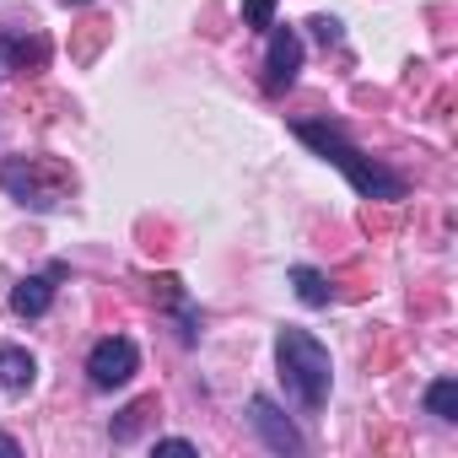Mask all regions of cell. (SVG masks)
Instances as JSON below:
<instances>
[{
    "label": "cell",
    "instance_id": "7a4b0ae2",
    "mask_svg": "<svg viewBox=\"0 0 458 458\" xmlns=\"http://www.w3.org/2000/svg\"><path fill=\"white\" fill-rule=\"evenodd\" d=\"M276 361H281V377H286V394L302 404V410H324L329 399V351L308 335V329H281L276 335Z\"/></svg>",
    "mask_w": 458,
    "mask_h": 458
},
{
    "label": "cell",
    "instance_id": "5bb4252c",
    "mask_svg": "<svg viewBox=\"0 0 458 458\" xmlns=\"http://www.w3.org/2000/svg\"><path fill=\"white\" fill-rule=\"evenodd\" d=\"M76 6H81V0H76Z\"/></svg>",
    "mask_w": 458,
    "mask_h": 458
},
{
    "label": "cell",
    "instance_id": "277c9868",
    "mask_svg": "<svg viewBox=\"0 0 458 458\" xmlns=\"http://www.w3.org/2000/svg\"><path fill=\"white\" fill-rule=\"evenodd\" d=\"M302 71V38L292 28H270V55H265V87L286 92Z\"/></svg>",
    "mask_w": 458,
    "mask_h": 458
},
{
    "label": "cell",
    "instance_id": "8992f818",
    "mask_svg": "<svg viewBox=\"0 0 458 458\" xmlns=\"http://www.w3.org/2000/svg\"><path fill=\"white\" fill-rule=\"evenodd\" d=\"M33 377H38V361L22 345H0V388H6V394H28Z\"/></svg>",
    "mask_w": 458,
    "mask_h": 458
},
{
    "label": "cell",
    "instance_id": "8fae6325",
    "mask_svg": "<svg viewBox=\"0 0 458 458\" xmlns=\"http://www.w3.org/2000/svg\"><path fill=\"white\" fill-rule=\"evenodd\" d=\"M243 17H249V28L270 33L276 28V0H243Z\"/></svg>",
    "mask_w": 458,
    "mask_h": 458
},
{
    "label": "cell",
    "instance_id": "3957f363",
    "mask_svg": "<svg viewBox=\"0 0 458 458\" xmlns=\"http://www.w3.org/2000/svg\"><path fill=\"white\" fill-rule=\"evenodd\" d=\"M135 367H140V351H135V340H124V335L98 340L92 356H87V377H92V388H124V383L135 377Z\"/></svg>",
    "mask_w": 458,
    "mask_h": 458
},
{
    "label": "cell",
    "instance_id": "7c38bea8",
    "mask_svg": "<svg viewBox=\"0 0 458 458\" xmlns=\"http://www.w3.org/2000/svg\"><path fill=\"white\" fill-rule=\"evenodd\" d=\"M151 453H173V458H194V442H189V437H162V442H157Z\"/></svg>",
    "mask_w": 458,
    "mask_h": 458
},
{
    "label": "cell",
    "instance_id": "ba28073f",
    "mask_svg": "<svg viewBox=\"0 0 458 458\" xmlns=\"http://www.w3.org/2000/svg\"><path fill=\"white\" fill-rule=\"evenodd\" d=\"M292 286L308 308H329V281L313 270V265H292Z\"/></svg>",
    "mask_w": 458,
    "mask_h": 458
},
{
    "label": "cell",
    "instance_id": "52a82bcc",
    "mask_svg": "<svg viewBox=\"0 0 458 458\" xmlns=\"http://www.w3.org/2000/svg\"><path fill=\"white\" fill-rule=\"evenodd\" d=\"M49 302H55L49 276H28V281H17V286H12V313H22V318H44V313H49Z\"/></svg>",
    "mask_w": 458,
    "mask_h": 458
},
{
    "label": "cell",
    "instance_id": "5b68a950",
    "mask_svg": "<svg viewBox=\"0 0 458 458\" xmlns=\"http://www.w3.org/2000/svg\"><path fill=\"white\" fill-rule=\"evenodd\" d=\"M249 420H254V431L265 437V447H270V453H302V431L276 410V399L254 394V399H249Z\"/></svg>",
    "mask_w": 458,
    "mask_h": 458
},
{
    "label": "cell",
    "instance_id": "6da1fadb",
    "mask_svg": "<svg viewBox=\"0 0 458 458\" xmlns=\"http://www.w3.org/2000/svg\"><path fill=\"white\" fill-rule=\"evenodd\" d=\"M297 140L313 146L318 157H329V162L351 178V189H356L361 199H404V178L388 173L383 162H372L361 146H351L335 124H324V119H302V124H297Z\"/></svg>",
    "mask_w": 458,
    "mask_h": 458
},
{
    "label": "cell",
    "instance_id": "30bf717a",
    "mask_svg": "<svg viewBox=\"0 0 458 458\" xmlns=\"http://www.w3.org/2000/svg\"><path fill=\"white\" fill-rule=\"evenodd\" d=\"M151 415H157V399H135V404L124 410V420H114V442H130Z\"/></svg>",
    "mask_w": 458,
    "mask_h": 458
},
{
    "label": "cell",
    "instance_id": "9c48e42d",
    "mask_svg": "<svg viewBox=\"0 0 458 458\" xmlns=\"http://www.w3.org/2000/svg\"><path fill=\"white\" fill-rule=\"evenodd\" d=\"M426 410H431L437 420H458V377H437V383L426 388Z\"/></svg>",
    "mask_w": 458,
    "mask_h": 458
},
{
    "label": "cell",
    "instance_id": "4fadbf2b",
    "mask_svg": "<svg viewBox=\"0 0 458 458\" xmlns=\"http://www.w3.org/2000/svg\"><path fill=\"white\" fill-rule=\"evenodd\" d=\"M313 28H318V38H324V44H340V22H335V17H318Z\"/></svg>",
    "mask_w": 458,
    "mask_h": 458
}]
</instances>
